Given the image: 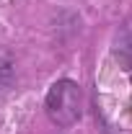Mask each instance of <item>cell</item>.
<instances>
[{
    "label": "cell",
    "instance_id": "obj_1",
    "mask_svg": "<svg viewBox=\"0 0 132 134\" xmlns=\"http://www.w3.org/2000/svg\"><path fill=\"white\" fill-rule=\"evenodd\" d=\"M47 114L57 126H73L80 119V88L73 80H57L47 93Z\"/></svg>",
    "mask_w": 132,
    "mask_h": 134
},
{
    "label": "cell",
    "instance_id": "obj_2",
    "mask_svg": "<svg viewBox=\"0 0 132 134\" xmlns=\"http://www.w3.org/2000/svg\"><path fill=\"white\" fill-rule=\"evenodd\" d=\"M13 77H16L13 59H11L8 54H0V93H5V90L13 85Z\"/></svg>",
    "mask_w": 132,
    "mask_h": 134
}]
</instances>
